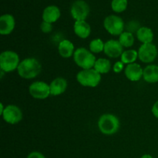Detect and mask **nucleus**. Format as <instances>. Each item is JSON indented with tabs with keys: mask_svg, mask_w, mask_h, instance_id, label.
Returning <instances> with one entry per match:
<instances>
[{
	"mask_svg": "<svg viewBox=\"0 0 158 158\" xmlns=\"http://www.w3.org/2000/svg\"><path fill=\"white\" fill-rule=\"evenodd\" d=\"M42 70V66L38 60L26 58L22 60L17 68L18 74L23 79L30 80L36 77Z\"/></svg>",
	"mask_w": 158,
	"mask_h": 158,
	"instance_id": "f257e3e1",
	"label": "nucleus"
},
{
	"mask_svg": "<svg viewBox=\"0 0 158 158\" xmlns=\"http://www.w3.org/2000/svg\"><path fill=\"white\" fill-rule=\"evenodd\" d=\"M98 128L105 135H113L120 128V120L114 114H106L100 116L98 120Z\"/></svg>",
	"mask_w": 158,
	"mask_h": 158,
	"instance_id": "f03ea898",
	"label": "nucleus"
},
{
	"mask_svg": "<svg viewBox=\"0 0 158 158\" xmlns=\"http://www.w3.org/2000/svg\"><path fill=\"white\" fill-rule=\"evenodd\" d=\"M73 56L76 64L83 69H92L97 60L92 52L83 47L76 49Z\"/></svg>",
	"mask_w": 158,
	"mask_h": 158,
	"instance_id": "7ed1b4c3",
	"label": "nucleus"
},
{
	"mask_svg": "<svg viewBox=\"0 0 158 158\" xmlns=\"http://www.w3.org/2000/svg\"><path fill=\"white\" fill-rule=\"evenodd\" d=\"M78 83L86 87H96L101 81V74L95 69H83L77 75Z\"/></svg>",
	"mask_w": 158,
	"mask_h": 158,
	"instance_id": "20e7f679",
	"label": "nucleus"
},
{
	"mask_svg": "<svg viewBox=\"0 0 158 158\" xmlns=\"http://www.w3.org/2000/svg\"><path fill=\"white\" fill-rule=\"evenodd\" d=\"M20 62L19 55L13 51H4L0 55V68L5 73H9L17 69Z\"/></svg>",
	"mask_w": 158,
	"mask_h": 158,
	"instance_id": "39448f33",
	"label": "nucleus"
},
{
	"mask_svg": "<svg viewBox=\"0 0 158 158\" xmlns=\"http://www.w3.org/2000/svg\"><path fill=\"white\" fill-rule=\"evenodd\" d=\"M103 26L110 34L117 35L123 32L124 23L120 17L115 15H110L105 18L103 21Z\"/></svg>",
	"mask_w": 158,
	"mask_h": 158,
	"instance_id": "423d86ee",
	"label": "nucleus"
},
{
	"mask_svg": "<svg viewBox=\"0 0 158 158\" xmlns=\"http://www.w3.org/2000/svg\"><path fill=\"white\" fill-rule=\"evenodd\" d=\"M29 92L33 98L38 100H44L51 95L49 85L43 81L33 82L29 86Z\"/></svg>",
	"mask_w": 158,
	"mask_h": 158,
	"instance_id": "0eeeda50",
	"label": "nucleus"
},
{
	"mask_svg": "<svg viewBox=\"0 0 158 158\" xmlns=\"http://www.w3.org/2000/svg\"><path fill=\"white\" fill-rule=\"evenodd\" d=\"M5 122L9 124H16L23 120V112L19 106L10 104L5 107L2 114Z\"/></svg>",
	"mask_w": 158,
	"mask_h": 158,
	"instance_id": "6e6552de",
	"label": "nucleus"
},
{
	"mask_svg": "<svg viewBox=\"0 0 158 158\" xmlns=\"http://www.w3.org/2000/svg\"><path fill=\"white\" fill-rule=\"evenodd\" d=\"M70 12L76 21H85L89 13V7L83 0H77L71 6Z\"/></svg>",
	"mask_w": 158,
	"mask_h": 158,
	"instance_id": "1a4fd4ad",
	"label": "nucleus"
},
{
	"mask_svg": "<svg viewBox=\"0 0 158 158\" xmlns=\"http://www.w3.org/2000/svg\"><path fill=\"white\" fill-rule=\"evenodd\" d=\"M157 49L154 44L146 43L142 44L138 50V58L141 62L150 63L154 61L157 56Z\"/></svg>",
	"mask_w": 158,
	"mask_h": 158,
	"instance_id": "9d476101",
	"label": "nucleus"
},
{
	"mask_svg": "<svg viewBox=\"0 0 158 158\" xmlns=\"http://www.w3.org/2000/svg\"><path fill=\"white\" fill-rule=\"evenodd\" d=\"M103 52L110 58H117L121 56L123 52V46L120 44L119 40H110L105 43Z\"/></svg>",
	"mask_w": 158,
	"mask_h": 158,
	"instance_id": "9b49d317",
	"label": "nucleus"
},
{
	"mask_svg": "<svg viewBox=\"0 0 158 158\" xmlns=\"http://www.w3.org/2000/svg\"><path fill=\"white\" fill-rule=\"evenodd\" d=\"M124 73L128 80L133 82H137L143 77V69L138 63H131L125 67Z\"/></svg>",
	"mask_w": 158,
	"mask_h": 158,
	"instance_id": "f8f14e48",
	"label": "nucleus"
},
{
	"mask_svg": "<svg viewBox=\"0 0 158 158\" xmlns=\"http://www.w3.org/2000/svg\"><path fill=\"white\" fill-rule=\"evenodd\" d=\"M15 19L10 14H5L0 17V34L9 35L15 28Z\"/></svg>",
	"mask_w": 158,
	"mask_h": 158,
	"instance_id": "ddd939ff",
	"label": "nucleus"
},
{
	"mask_svg": "<svg viewBox=\"0 0 158 158\" xmlns=\"http://www.w3.org/2000/svg\"><path fill=\"white\" fill-rule=\"evenodd\" d=\"M50 94L52 96H60L67 89V81L63 77H58L51 82L49 85Z\"/></svg>",
	"mask_w": 158,
	"mask_h": 158,
	"instance_id": "4468645a",
	"label": "nucleus"
},
{
	"mask_svg": "<svg viewBox=\"0 0 158 158\" xmlns=\"http://www.w3.org/2000/svg\"><path fill=\"white\" fill-rule=\"evenodd\" d=\"M60 10L57 6H49L43 10V19L47 23H53L60 19Z\"/></svg>",
	"mask_w": 158,
	"mask_h": 158,
	"instance_id": "2eb2a0df",
	"label": "nucleus"
},
{
	"mask_svg": "<svg viewBox=\"0 0 158 158\" xmlns=\"http://www.w3.org/2000/svg\"><path fill=\"white\" fill-rule=\"evenodd\" d=\"M74 32L81 39H86L91 33V27L86 21H76L74 23Z\"/></svg>",
	"mask_w": 158,
	"mask_h": 158,
	"instance_id": "dca6fc26",
	"label": "nucleus"
},
{
	"mask_svg": "<svg viewBox=\"0 0 158 158\" xmlns=\"http://www.w3.org/2000/svg\"><path fill=\"white\" fill-rule=\"evenodd\" d=\"M74 45L71 41L68 40H62L58 46V51L60 55L63 58H69L73 56L75 50H74Z\"/></svg>",
	"mask_w": 158,
	"mask_h": 158,
	"instance_id": "f3484780",
	"label": "nucleus"
},
{
	"mask_svg": "<svg viewBox=\"0 0 158 158\" xmlns=\"http://www.w3.org/2000/svg\"><path fill=\"white\" fill-rule=\"evenodd\" d=\"M143 78L147 83H155L158 82V66L148 65L143 69Z\"/></svg>",
	"mask_w": 158,
	"mask_h": 158,
	"instance_id": "a211bd4d",
	"label": "nucleus"
},
{
	"mask_svg": "<svg viewBox=\"0 0 158 158\" xmlns=\"http://www.w3.org/2000/svg\"><path fill=\"white\" fill-rule=\"evenodd\" d=\"M137 38L143 44L151 43L154 40V32L150 28L146 26H142L137 30Z\"/></svg>",
	"mask_w": 158,
	"mask_h": 158,
	"instance_id": "6ab92c4d",
	"label": "nucleus"
},
{
	"mask_svg": "<svg viewBox=\"0 0 158 158\" xmlns=\"http://www.w3.org/2000/svg\"><path fill=\"white\" fill-rule=\"evenodd\" d=\"M94 69L100 74L108 73L111 69V63L109 60L104 58H100L96 60Z\"/></svg>",
	"mask_w": 158,
	"mask_h": 158,
	"instance_id": "aec40b11",
	"label": "nucleus"
},
{
	"mask_svg": "<svg viewBox=\"0 0 158 158\" xmlns=\"http://www.w3.org/2000/svg\"><path fill=\"white\" fill-rule=\"evenodd\" d=\"M121 60L120 61L123 63V64H131V63H134L137 59L138 58V52L136 51L135 49H128V50L123 51L122 53Z\"/></svg>",
	"mask_w": 158,
	"mask_h": 158,
	"instance_id": "412c9836",
	"label": "nucleus"
},
{
	"mask_svg": "<svg viewBox=\"0 0 158 158\" xmlns=\"http://www.w3.org/2000/svg\"><path fill=\"white\" fill-rule=\"evenodd\" d=\"M119 42L123 47H131L134 43V36L132 32H123L119 37Z\"/></svg>",
	"mask_w": 158,
	"mask_h": 158,
	"instance_id": "4be33fe9",
	"label": "nucleus"
},
{
	"mask_svg": "<svg viewBox=\"0 0 158 158\" xmlns=\"http://www.w3.org/2000/svg\"><path fill=\"white\" fill-rule=\"evenodd\" d=\"M105 43L100 39H96L92 40L89 43V51L94 53H99L104 49Z\"/></svg>",
	"mask_w": 158,
	"mask_h": 158,
	"instance_id": "5701e85b",
	"label": "nucleus"
},
{
	"mask_svg": "<svg viewBox=\"0 0 158 158\" xmlns=\"http://www.w3.org/2000/svg\"><path fill=\"white\" fill-rule=\"evenodd\" d=\"M127 7V0H113L111 8L115 12H122Z\"/></svg>",
	"mask_w": 158,
	"mask_h": 158,
	"instance_id": "b1692460",
	"label": "nucleus"
},
{
	"mask_svg": "<svg viewBox=\"0 0 158 158\" xmlns=\"http://www.w3.org/2000/svg\"><path fill=\"white\" fill-rule=\"evenodd\" d=\"M40 29H41L42 32H44V33H49V32H52V23L43 21L40 25Z\"/></svg>",
	"mask_w": 158,
	"mask_h": 158,
	"instance_id": "393cba45",
	"label": "nucleus"
},
{
	"mask_svg": "<svg viewBox=\"0 0 158 158\" xmlns=\"http://www.w3.org/2000/svg\"><path fill=\"white\" fill-rule=\"evenodd\" d=\"M123 67H124V64L122 63L121 61H118L117 63H115V64L113 66V70L116 73H120L123 71Z\"/></svg>",
	"mask_w": 158,
	"mask_h": 158,
	"instance_id": "a878e982",
	"label": "nucleus"
},
{
	"mask_svg": "<svg viewBox=\"0 0 158 158\" xmlns=\"http://www.w3.org/2000/svg\"><path fill=\"white\" fill-rule=\"evenodd\" d=\"M27 158H46L42 153L38 151H33L28 155Z\"/></svg>",
	"mask_w": 158,
	"mask_h": 158,
	"instance_id": "bb28decb",
	"label": "nucleus"
},
{
	"mask_svg": "<svg viewBox=\"0 0 158 158\" xmlns=\"http://www.w3.org/2000/svg\"><path fill=\"white\" fill-rule=\"evenodd\" d=\"M151 111H152L153 115H154L156 118H158V100L153 105Z\"/></svg>",
	"mask_w": 158,
	"mask_h": 158,
	"instance_id": "cd10ccee",
	"label": "nucleus"
},
{
	"mask_svg": "<svg viewBox=\"0 0 158 158\" xmlns=\"http://www.w3.org/2000/svg\"><path fill=\"white\" fill-rule=\"evenodd\" d=\"M140 158H153L152 156L150 155V154H144V155L142 156Z\"/></svg>",
	"mask_w": 158,
	"mask_h": 158,
	"instance_id": "c85d7f7f",
	"label": "nucleus"
},
{
	"mask_svg": "<svg viewBox=\"0 0 158 158\" xmlns=\"http://www.w3.org/2000/svg\"><path fill=\"white\" fill-rule=\"evenodd\" d=\"M0 106H1V110H0V114H1V115H2V112H3V111H4L5 108H4V106H3L2 103H0Z\"/></svg>",
	"mask_w": 158,
	"mask_h": 158,
	"instance_id": "c756f323",
	"label": "nucleus"
}]
</instances>
